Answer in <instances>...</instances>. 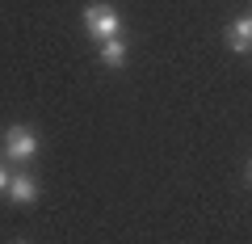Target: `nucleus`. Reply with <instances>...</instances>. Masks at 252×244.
Wrapping results in <instances>:
<instances>
[{
    "label": "nucleus",
    "mask_w": 252,
    "mask_h": 244,
    "mask_svg": "<svg viewBox=\"0 0 252 244\" xmlns=\"http://www.w3.org/2000/svg\"><path fill=\"white\" fill-rule=\"evenodd\" d=\"M227 46L235 55H248L252 51V13H240V17L227 26Z\"/></svg>",
    "instance_id": "20e7f679"
},
{
    "label": "nucleus",
    "mask_w": 252,
    "mask_h": 244,
    "mask_svg": "<svg viewBox=\"0 0 252 244\" xmlns=\"http://www.w3.org/2000/svg\"><path fill=\"white\" fill-rule=\"evenodd\" d=\"M9 181H13V169L0 160V198H9Z\"/></svg>",
    "instance_id": "423d86ee"
},
{
    "label": "nucleus",
    "mask_w": 252,
    "mask_h": 244,
    "mask_svg": "<svg viewBox=\"0 0 252 244\" xmlns=\"http://www.w3.org/2000/svg\"><path fill=\"white\" fill-rule=\"evenodd\" d=\"M248 185H252V160H248Z\"/></svg>",
    "instance_id": "0eeeda50"
},
{
    "label": "nucleus",
    "mask_w": 252,
    "mask_h": 244,
    "mask_svg": "<svg viewBox=\"0 0 252 244\" xmlns=\"http://www.w3.org/2000/svg\"><path fill=\"white\" fill-rule=\"evenodd\" d=\"M38 177L34 173H13V181H9V202H17V207H34L38 202Z\"/></svg>",
    "instance_id": "7ed1b4c3"
},
{
    "label": "nucleus",
    "mask_w": 252,
    "mask_h": 244,
    "mask_svg": "<svg viewBox=\"0 0 252 244\" xmlns=\"http://www.w3.org/2000/svg\"><path fill=\"white\" fill-rule=\"evenodd\" d=\"M97 59H101L105 68H114V72H122V68L130 64V46H126V34H122V38H105Z\"/></svg>",
    "instance_id": "39448f33"
},
{
    "label": "nucleus",
    "mask_w": 252,
    "mask_h": 244,
    "mask_svg": "<svg viewBox=\"0 0 252 244\" xmlns=\"http://www.w3.org/2000/svg\"><path fill=\"white\" fill-rule=\"evenodd\" d=\"M80 21H84V34L93 38V42H105V38H122L126 34V21H122V13L114 9V4H84V13H80Z\"/></svg>",
    "instance_id": "f257e3e1"
},
{
    "label": "nucleus",
    "mask_w": 252,
    "mask_h": 244,
    "mask_svg": "<svg viewBox=\"0 0 252 244\" xmlns=\"http://www.w3.org/2000/svg\"><path fill=\"white\" fill-rule=\"evenodd\" d=\"M38 152H42V139H38L34 127H26V122L4 127V160L9 164H34Z\"/></svg>",
    "instance_id": "f03ea898"
},
{
    "label": "nucleus",
    "mask_w": 252,
    "mask_h": 244,
    "mask_svg": "<svg viewBox=\"0 0 252 244\" xmlns=\"http://www.w3.org/2000/svg\"><path fill=\"white\" fill-rule=\"evenodd\" d=\"M13 244H30V240H13Z\"/></svg>",
    "instance_id": "6e6552de"
}]
</instances>
